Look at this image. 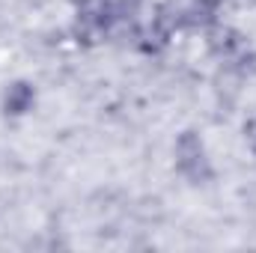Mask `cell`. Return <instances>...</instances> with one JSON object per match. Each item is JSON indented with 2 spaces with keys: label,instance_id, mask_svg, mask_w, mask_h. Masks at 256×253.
<instances>
[{
  "label": "cell",
  "instance_id": "2",
  "mask_svg": "<svg viewBox=\"0 0 256 253\" xmlns=\"http://www.w3.org/2000/svg\"><path fill=\"white\" fill-rule=\"evenodd\" d=\"M208 45H212L214 54H220V57H232V54L242 51V36H238L236 30H230V27H214L212 36H208Z\"/></svg>",
  "mask_w": 256,
  "mask_h": 253
},
{
  "label": "cell",
  "instance_id": "3",
  "mask_svg": "<svg viewBox=\"0 0 256 253\" xmlns=\"http://www.w3.org/2000/svg\"><path fill=\"white\" fill-rule=\"evenodd\" d=\"M30 104H33V90L27 84H12L6 92V102H3L6 114H24Z\"/></svg>",
  "mask_w": 256,
  "mask_h": 253
},
{
  "label": "cell",
  "instance_id": "4",
  "mask_svg": "<svg viewBox=\"0 0 256 253\" xmlns=\"http://www.w3.org/2000/svg\"><path fill=\"white\" fill-rule=\"evenodd\" d=\"M214 15H218V3H214V0H194L191 6L185 9V21H188V24H196V27L212 24Z\"/></svg>",
  "mask_w": 256,
  "mask_h": 253
},
{
  "label": "cell",
  "instance_id": "1",
  "mask_svg": "<svg viewBox=\"0 0 256 253\" xmlns=\"http://www.w3.org/2000/svg\"><path fill=\"white\" fill-rule=\"evenodd\" d=\"M176 161H179V170L191 179V182H202L208 179V161H206V146L202 140L194 134V131H185L176 143Z\"/></svg>",
  "mask_w": 256,
  "mask_h": 253
},
{
  "label": "cell",
  "instance_id": "5",
  "mask_svg": "<svg viewBox=\"0 0 256 253\" xmlns=\"http://www.w3.org/2000/svg\"><path fill=\"white\" fill-rule=\"evenodd\" d=\"M248 140H250V146L256 149V116L248 122Z\"/></svg>",
  "mask_w": 256,
  "mask_h": 253
},
{
  "label": "cell",
  "instance_id": "6",
  "mask_svg": "<svg viewBox=\"0 0 256 253\" xmlns=\"http://www.w3.org/2000/svg\"><path fill=\"white\" fill-rule=\"evenodd\" d=\"M80 3H84V0H80Z\"/></svg>",
  "mask_w": 256,
  "mask_h": 253
}]
</instances>
